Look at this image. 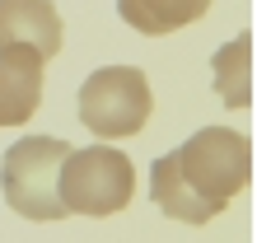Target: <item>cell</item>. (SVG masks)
<instances>
[{
    "instance_id": "cell-1",
    "label": "cell",
    "mask_w": 257,
    "mask_h": 243,
    "mask_svg": "<svg viewBox=\"0 0 257 243\" xmlns=\"http://www.w3.org/2000/svg\"><path fill=\"white\" fill-rule=\"evenodd\" d=\"M252 182V141L229 127H201L150 164V196L169 220L206 224Z\"/></svg>"
},
{
    "instance_id": "cell-2",
    "label": "cell",
    "mask_w": 257,
    "mask_h": 243,
    "mask_svg": "<svg viewBox=\"0 0 257 243\" xmlns=\"http://www.w3.org/2000/svg\"><path fill=\"white\" fill-rule=\"evenodd\" d=\"M66 150L70 145L61 141V136H24L19 145H10L5 159H0V192H5V206L19 210L24 220H38V224L66 220L61 192H56Z\"/></svg>"
},
{
    "instance_id": "cell-3",
    "label": "cell",
    "mask_w": 257,
    "mask_h": 243,
    "mask_svg": "<svg viewBox=\"0 0 257 243\" xmlns=\"http://www.w3.org/2000/svg\"><path fill=\"white\" fill-rule=\"evenodd\" d=\"M131 187H136V169H131V159L117 145L66 150L61 178H56L66 215H84V220H103V215L126 210Z\"/></svg>"
},
{
    "instance_id": "cell-4",
    "label": "cell",
    "mask_w": 257,
    "mask_h": 243,
    "mask_svg": "<svg viewBox=\"0 0 257 243\" xmlns=\"http://www.w3.org/2000/svg\"><path fill=\"white\" fill-rule=\"evenodd\" d=\"M75 112L98 141H126L150 122L155 112V94L141 66H103L80 84Z\"/></svg>"
},
{
    "instance_id": "cell-5",
    "label": "cell",
    "mask_w": 257,
    "mask_h": 243,
    "mask_svg": "<svg viewBox=\"0 0 257 243\" xmlns=\"http://www.w3.org/2000/svg\"><path fill=\"white\" fill-rule=\"evenodd\" d=\"M42 80H47V56L28 42H5L0 47V127H24L42 103Z\"/></svg>"
},
{
    "instance_id": "cell-6",
    "label": "cell",
    "mask_w": 257,
    "mask_h": 243,
    "mask_svg": "<svg viewBox=\"0 0 257 243\" xmlns=\"http://www.w3.org/2000/svg\"><path fill=\"white\" fill-rule=\"evenodd\" d=\"M5 42H28L42 56L61 52V14L52 0H0V47Z\"/></svg>"
},
{
    "instance_id": "cell-7",
    "label": "cell",
    "mask_w": 257,
    "mask_h": 243,
    "mask_svg": "<svg viewBox=\"0 0 257 243\" xmlns=\"http://www.w3.org/2000/svg\"><path fill=\"white\" fill-rule=\"evenodd\" d=\"M210 84L224 108L234 112H248L252 108V33H234L224 47H215L210 56Z\"/></svg>"
},
{
    "instance_id": "cell-8",
    "label": "cell",
    "mask_w": 257,
    "mask_h": 243,
    "mask_svg": "<svg viewBox=\"0 0 257 243\" xmlns=\"http://www.w3.org/2000/svg\"><path fill=\"white\" fill-rule=\"evenodd\" d=\"M206 10H210V0H117V14H122L141 38L178 33V28L196 24Z\"/></svg>"
}]
</instances>
